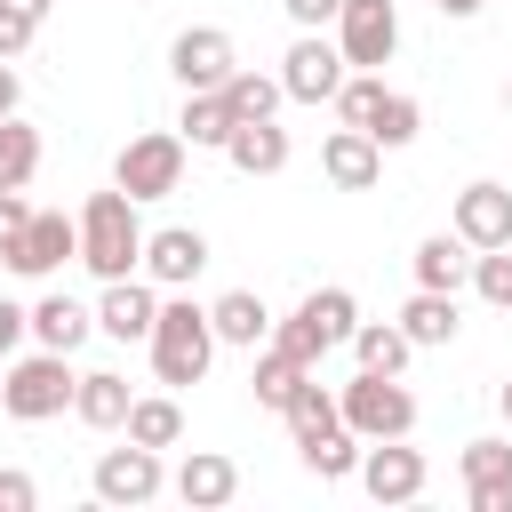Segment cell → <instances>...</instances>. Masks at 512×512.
<instances>
[{
	"mask_svg": "<svg viewBox=\"0 0 512 512\" xmlns=\"http://www.w3.org/2000/svg\"><path fill=\"white\" fill-rule=\"evenodd\" d=\"M208 272V232H192V224H160V232H144V280H160V288H192Z\"/></svg>",
	"mask_w": 512,
	"mask_h": 512,
	"instance_id": "15",
	"label": "cell"
},
{
	"mask_svg": "<svg viewBox=\"0 0 512 512\" xmlns=\"http://www.w3.org/2000/svg\"><path fill=\"white\" fill-rule=\"evenodd\" d=\"M24 224H32V200H24V192H0V256L24 240Z\"/></svg>",
	"mask_w": 512,
	"mask_h": 512,
	"instance_id": "38",
	"label": "cell"
},
{
	"mask_svg": "<svg viewBox=\"0 0 512 512\" xmlns=\"http://www.w3.org/2000/svg\"><path fill=\"white\" fill-rule=\"evenodd\" d=\"M280 8H288V24H296V32H328V24L344 16V0H280Z\"/></svg>",
	"mask_w": 512,
	"mask_h": 512,
	"instance_id": "37",
	"label": "cell"
},
{
	"mask_svg": "<svg viewBox=\"0 0 512 512\" xmlns=\"http://www.w3.org/2000/svg\"><path fill=\"white\" fill-rule=\"evenodd\" d=\"M432 8H440V16H456V24H464V16H480V8H488V0H432Z\"/></svg>",
	"mask_w": 512,
	"mask_h": 512,
	"instance_id": "42",
	"label": "cell"
},
{
	"mask_svg": "<svg viewBox=\"0 0 512 512\" xmlns=\"http://www.w3.org/2000/svg\"><path fill=\"white\" fill-rule=\"evenodd\" d=\"M408 352H416V344H408V328H400V320H360V328H352V360H360V368H376V376H400V368H408Z\"/></svg>",
	"mask_w": 512,
	"mask_h": 512,
	"instance_id": "28",
	"label": "cell"
},
{
	"mask_svg": "<svg viewBox=\"0 0 512 512\" xmlns=\"http://www.w3.org/2000/svg\"><path fill=\"white\" fill-rule=\"evenodd\" d=\"M128 408H136V392H128V376H120V368H88V376H80V392H72V416H80L88 432H120V424H128Z\"/></svg>",
	"mask_w": 512,
	"mask_h": 512,
	"instance_id": "20",
	"label": "cell"
},
{
	"mask_svg": "<svg viewBox=\"0 0 512 512\" xmlns=\"http://www.w3.org/2000/svg\"><path fill=\"white\" fill-rule=\"evenodd\" d=\"M16 8H24V16H48V8H56V0H16Z\"/></svg>",
	"mask_w": 512,
	"mask_h": 512,
	"instance_id": "43",
	"label": "cell"
},
{
	"mask_svg": "<svg viewBox=\"0 0 512 512\" xmlns=\"http://www.w3.org/2000/svg\"><path fill=\"white\" fill-rule=\"evenodd\" d=\"M336 424H344V408H336L328 384H304V392L288 400V432H296V440H320V432H336Z\"/></svg>",
	"mask_w": 512,
	"mask_h": 512,
	"instance_id": "33",
	"label": "cell"
},
{
	"mask_svg": "<svg viewBox=\"0 0 512 512\" xmlns=\"http://www.w3.org/2000/svg\"><path fill=\"white\" fill-rule=\"evenodd\" d=\"M144 352H152V376H160L168 392L200 384L208 360H216V320H208V304H192V296H160V320H152Z\"/></svg>",
	"mask_w": 512,
	"mask_h": 512,
	"instance_id": "1",
	"label": "cell"
},
{
	"mask_svg": "<svg viewBox=\"0 0 512 512\" xmlns=\"http://www.w3.org/2000/svg\"><path fill=\"white\" fill-rule=\"evenodd\" d=\"M32 176H40V128L8 112L0 120V192H24Z\"/></svg>",
	"mask_w": 512,
	"mask_h": 512,
	"instance_id": "31",
	"label": "cell"
},
{
	"mask_svg": "<svg viewBox=\"0 0 512 512\" xmlns=\"http://www.w3.org/2000/svg\"><path fill=\"white\" fill-rule=\"evenodd\" d=\"M80 264L96 280H128L144 264V224H136V200L112 184V192H88L80 208Z\"/></svg>",
	"mask_w": 512,
	"mask_h": 512,
	"instance_id": "2",
	"label": "cell"
},
{
	"mask_svg": "<svg viewBox=\"0 0 512 512\" xmlns=\"http://www.w3.org/2000/svg\"><path fill=\"white\" fill-rule=\"evenodd\" d=\"M344 48L328 40V32H296V48L280 56V88H288V104H336V88H344Z\"/></svg>",
	"mask_w": 512,
	"mask_h": 512,
	"instance_id": "8",
	"label": "cell"
},
{
	"mask_svg": "<svg viewBox=\"0 0 512 512\" xmlns=\"http://www.w3.org/2000/svg\"><path fill=\"white\" fill-rule=\"evenodd\" d=\"M472 280V248L456 240V232H432V240H416V288H464Z\"/></svg>",
	"mask_w": 512,
	"mask_h": 512,
	"instance_id": "26",
	"label": "cell"
},
{
	"mask_svg": "<svg viewBox=\"0 0 512 512\" xmlns=\"http://www.w3.org/2000/svg\"><path fill=\"white\" fill-rule=\"evenodd\" d=\"M496 408H504V424H512V384H504V392H496Z\"/></svg>",
	"mask_w": 512,
	"mask_h": 512,
	"instance_id": "44",
	"label": "cell"
},
{
	"mask_svg": "<svg viewBox=\"0 0 512 512\" xmlns=\"http://www.w3.org/2000/svg\"><path fill=\"white\" fill-rule=\"evenodd\" d=\"M424 480H432L424 448H408V440H368V456H360V488H368L376 504H416Z\"/></svg>",
	"mask_w": 512,
	"mask_h": 512,
	"instance_id": "12",
	"label": "cell"
},
{
	"mask_svg": "<svg viewBox=\"0 0 512 512\" xmlns=\"http://www.w3.org/2000/svg\"><path fill=\"white\" fill-rule=\"evenodd\" d=\"M32 32H40V16H24L16 0H0V64H16L32 48Z\"/></svg>",
	"mask_w": 512,
	"mask_h": 512,
	"instance_id": "36",
	"label": "cell"
},
{
	"mask_svg": "<svg viewBox=\"0 0 512 512\" xmlns=\"http://www.w3.org/2000/svg\"><path fill=\"white\" fill-rule=\"evenodd\" d=\"M456 472H464L472 512H512V440H464Z\"/></svg>",
	"mask_w": 512,
	"mask_h": 512,
	"instance_id": "16",
	"label": "cell"
},
{
	"mask_svg": "<svg viewBox=\"0 0 512 512\" xmlns=\"http://www.w3.org/2000/svg\"><path fill=\"white\" fill-rule=\"evenodd\" d=\"M248 384H256V408L288 416V400H296V392L312 384V368H304V360H288L280 344H256V376H248Z\"/></svg>",
	"mask_w": 512,
	"mask_h": 512,
	"instance_id": "25",
	"label": "cell"
},
{
	"mask_svg": "<svg viewBox=\"0 0 512 512\" xmlns=\"http://www.w3.org/2000/svg\"><path fill=\"white\" fill-rule=\"evenodd\" d=\"M320 176H328L336 192H376V176H384V144H376L368 128H336V136L320 144Z\"/></svg>",
	"mask_w": 512,
	"mask_h": 512,
	"instance_id": "17",
	"label": "cell"
},
{
	"mask_svg": "<svg viewBox=\"0 0 512 512\" xmlns=\"http://www.w3.org/2000/svg\"><path fill=\"white\" fill-rule=\"evenodd\" d=\"M32 336H40L48 352H80V344L96 336V312H88L80 296H64V288H48V296L32 304Z\"/></svg>",
	"mask_w": 512,
	"mask_h": 512,
	"instance_id": "22",
	"label": "cell"
},
{
	"mask_svg": "<svg viewBox=\"0 0 512 512\" xmlns=\"http://www.w3.org/2000/svg\"><path fill=\"white\" fill-rule=\"evenodd\" d=\"M232 128H240V120H232L224 88H192V96H184V112H176V136H184L192 152H224V144H232Z\"/></svg>",
	"mask_w": 512,
	"mask_h": 512,
	"instance_id": "23",
	"label": "cell"
},
{
	"mask_svg": "<svg viewBox=\"0 0 512 512\" xmlns=\"http://www.w3.org/2000/svg\"><path fill=\"white\" fill-rule=\"evenodd\" d=\"M120 432L144 440V448H176V440H184V408H176V392H136V408H128Z\"/></svg>",
	"mask_w": 512,
	"mask_h": 512,
	"instance_id": "29",
	"label": "cell"
},
{
	"mask_svg": "<svg viewBox=\"0 0 512 512\" xmlns=\"http://www.w3.org/2000/svg\"><path fill=\"white\" fill-rule=\"evenodd\" d=\"M400 328H408L416 352H432V344H456L464 320H456V296H448V288H416V296L400 304Z\"/></svg>",
	"mask_w": 512,
	"mask_h": 512,
	"instance_id": "24",
	"label": "cell"
},
{
	"mask_svg": "<svg viewBox=\"0 0 512 512\" xmlns=\"http://www.w3.org/2000/svg\"><path fill=\"white\" fill-rule=\"evenodd\" d=\"M160 488H168L160 448L128 440V448H104V456H96V504H152Z\"/></svg>",
	"mask_w": 512,
	"mask_h": 512,
	"instance_id": "11",
	"label": "cell"
},
{
	"mask_svg": "<svg viewBox=\"0 0 512 512\" xmlns=\"http://www.w3.org/2000/svg\"><path fill=\"white\" fill-rule=\"evenodd\" d=\"M16 104H24V80H16V72H8V64H0V120H8V112H16Z\"/></svg>",
	"mask_w": 512,
	"mask_h": 512,
	"instance_id": "41",
	"label": "cell"
},
{
	"mask_svg": "<svg viewBox=\"0 0 512 512\" xmlns=\"http://www.w3.org/2000/svg\"><path fill=\"white\" fill-rule=\"evenodd\" d=\"M224 104H232V120H272V112L288 104V88H280V72H256V64H240V72L224 80Z\"/></svg>",
	"mask_w": 512,
	"mask_h": 512,
	"instance_id": "30",
	"label": "cell"
},
{
	"mask_svg": "<svg viewBox=\"0 0 512 512\" xmlns=\"http://www.w3.org/2000/svg\"><path fill=\"white\" fill-rule=\"evenodd\" d=\"M368 136H376L384 152H400V144H416V136H424V104H416V96H400V88H384V104H376V120H368Z\"/></svg>",
	"mask_w": 512,
	"mask_h": 512,
	"instance_id": "32",
	"label": "cell"
},
{
	"mask_svg": "<svg viewBox=\"0 0 512 512\" xmlns=\"http://www.w3.org/2000/svg\"><path fill=\"white\" fill-rule=\"evenodd\" d=\"M296 456H304V472H320V480H360L368 440H360L352 424H336V432H320V440H296Z\"/></svg>",
	"mask_w": 512,
	"mask_h": 512,
	"instance_id": "27",
	"label": "cell"
},
{
	"mask_svg": "<svg viewBox=\"0 0 512 512\" xmlns=\"http://www.w3.org/2000/svg\"><path fill=\"white\" fill-rule=\"evenodd\" d=\"M336 48H344L352 72H384L392 48H400V8H392V0H344V16H336Z\"/></svg>",
	"mask_w": 512,
	"mask_h": 512,
	"instance_id": "10",
	"label": "cell"
},
{
	"mask_svg": "<svg viewBox=\"0 0 512 512\" xmlns=\"http://www.w3.org/2000/svg\"><path fill=\"white\" fill-rule=\"evenodd\" d=\"M168 72H176L184 96H192V88H224V80L240 72V48H232L224 24H184V32L168 40Z\"/></svg>",
	"mask_w": 512,
	"mask_h": 512,
	"instance_id": "7",
	"label": "cell"
},
{
	"mask_svg": "<svg viewBox=\"0 0 512 512\" xmlns=\"http://www.w3.org/2000/svg\"><path fill=\"white\" fill-rule=\"evenodd\" d=\"M72 392H80L72 352H48V344L24 352V360H8V376H0V408H8L16 424H48V416H64Z\"/></svg>",
	"mask_w": 512,
	"mask_h": 512,
	"instance_id": "4",
	"label": "cell"
},
{
	"mask_svg": "<svg viewBox=\"0 0 512 512\" xmlns=\"http://www.w3.org/2000/svg\"><path fill=\"white\" fill-rule=\"evenodd\" d=\"M152 320H160V280H104V296H96V328L112 336V344H144L152 336Z\"/></svg>",
	"mask_w": 512,
	"mask_h": 512,
	"instance_id": "14",
	"label": "cell"
},
{
	"mask_svg": "<svg viewBox=\"0 0 512 512\" xmlns=\"http://www.w3.org/2000/svg\"><path fill=\"white\" fill-rule=\"evenodd\" d=\"M184 152H192V144H184L176 128H144V136H128V144H120L112 184H120L136 208H144V200H168V192L184 184Z\"/></svg>",
	"mask_w": 512,
	"mask_h": 512,
	"instance_id": "5",
	"label": "cell"
},
{
	"mask_svg": "<svg viewBox=\"0 0 512 512\" xmlns=\"http://www.w3.org/2000/svg\"><path fill=\"white\" fill-rule=\"evenodd\" d=\"M448 232L480 256V248H512V184H464L456 192V216H448Z\"/></svg>",
	"mask_w": 512,
	"mask_h": 512,
	"instance_id": "13",
	"label": "cell"
},
{
	"mask_svg": "<svg viewBox=\"0 0 512 512\" xmlns=\"http://www.w3.org/2000/svg\"><path fill=\"white\" fill-rule=\"evenodd\" d=\"M336 408H344V424H352L360 440H408V432H416V392H408L400 376H376V368H360V376L336 392Z\"/></svg>",
	"mask_w": 512,
	"mask_h": 512,
	"instance_id": "6",
	"label": "cell"
},
{
	"mask_svg": "<svg viewBox=\"0 0 512 512\" xmlns=\"http://www.w3.org/2000/svg\"><path fill=\"white\" fill-rule=\"evenodd\" d=\"M288 152H296V144H288V128H280V120H240V128H232V144H224V160H232L240 176H280V168H288Z\"/></svg>",
	"mask_w": 512,
	"mask_h": 512,
	"instance_id": "21",
	"label": "cell"
},
{
	"mask_svg": "<svg viewBox=\"0 0 512 512\" xmlns=\"http://www.w3.org/2000/svg\"><path fill=\"white\" fill-rule=\"evenodd\" d=\"M352 328H360V304H352V288H312L288 320H272V344L288 352V360H304V368H320L336 344H352Z\"/></svg>",
	"mask_w": 512,
	"mask_h": 512,
	"instance_id": "3",
	"label": "cell"
},
{
	"mask_svg": "<svg viewBox=\"0 0 512 512\" xmlns=\"http://www.w3.org/2000/svg\"><path fill=\"white\" fill-rule=\"evenodd\" d=\"M176 496H184L192 512H216V504H232V496H240V464H232V456H216V448H192V456L176 464Z\"/></svg>",
	"mask_w": 512,
	"mask_h": 512,
	"instance_id": "18",
	"label": "cell"
},
{
	"mask_svg": "<svg viewBox=\"0 0 512 512\" xmlns=\"http://www.w3.org/2000/svg\"><path fill=\"white\" fill-rule=\"evenodd\" d=\"M208 320H216V344H240V352L272 344V304H264L256 288H224V296L208 304Z\"/></svg>",
	"mask_w": 512,
	"mask_h": 512,
	"instance_id": "19",
	"label": "cell"
},
{
	"mask_svg": "<svg viewBox=\"0 0 512 512\" xmlns=\"http://www.w3.org/2000/svg\"><path fill=\"white\" fill-rule=\"evenodd\" d=\"M32 504H40V488L24 472H0V512H32Z\"/></svg>",
	"mask_w": 512,
	"mask_h": 512,
	"instance_id": "40",
	"label": "cell"
},
{
	"mask_svg": "<svg viewBox=\"0 0 512 512\" xmlns=\"http://www.w3.org/2000/svg\"><path fill=\"white\" fill-rule=\"evenodd\" d=\"M24 336H32V312H24L16 296H0V360H8V352H16Z\"/></svg>",
	"mask_w": 512,
	"mask_h": 512,
	"instance_id": "39",
	"label": "cell"
},
{
	"mask_svg": "<svg viewBox=\"0 0 512 512\" xmlns=\"http://www.w3.org/2000/svg\"><path fill=\"white\" fill-rule=\"evenodd\" d=\"M376 104H384V72H344V88H336V120H344V128H368Z\"/></svg>",
	"mask_w": 512,
	"mask_h": 512,
	"instance_id": "34",
	"label": "cell"
},
{
	"mask_svg": "<svg viewBox=\"0 0 512 512\" xmlns=\"http://www.w3.org/2000/svg\"><path fill=\"white\" fill-rule=\"evenodd\" d=\"M0 264H8V272H24V280H48V272L80 264V216H64V208H32L24 240H16Z\"/></svg>",
	"mask_w": 512,
	"mask_h": 512,
	"instance_id": "9",
	"label": "cell"
},
{
	"mask_svg": "<svg viewBox=\"0 0 512 512\" xmlns=\"http://www.w3.org/2000/svg\"><path fill=\"white\" fill-rule=\"evenodd\" d=\"M472 288H480V304L512 312V248H480L472 256Z\"/></svg>",
	"mask_w": 512,
	"mask_h": 512,
	"instance_id": "35",
	"label": "cell"
},
{
	"mask_svg": "<svg viewBox=\"0 0 512 512\" xmlns=\"http://www.w3.org/2000/svg\"><path fill=\"white\" fill-rule=\"evenodd\" d=\"M504 112H512V80H504Z\"/></svg>",
	"mask_w": 512,
	"mask_h": 512,
	"instance_id": "45",
	"label": "cell"
}]
</instances>
